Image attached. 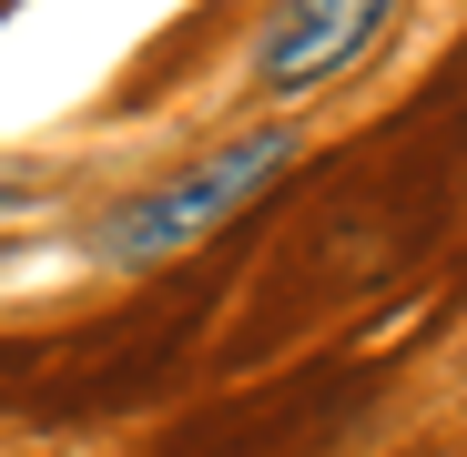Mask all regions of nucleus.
Returning <instances> with one entry per match:
<instances>
[{
	"label": "nucleus",
	"mask_w": 467,
	"mask_h": 457,
	"mask_svg": "<svg viewBox=\"0 0 467 457\" xmlns=\"http://www.w3.org/2000/svg\"><path fill=\"white\" fill-rule=\"evenodd\" d=\"M295 163V132L285 122H265V132H244V142H223V152H203L193 173H173V183H152V193H132V203H112L102 213V254L112 265H163V254H183V244H203L213 223H234L275 173Z\"/></svg>",
	"instance_id": "nucleus-1"
},
{
	"label": "nucleus",
	"mask_w": 467,
	"mask_h": 457,
	"mask_svg": "<svg viewBox=\"0 0 467 457\" xmlns=\"http://www.w3.org/2000/svg\"><path fill=\"white\" fill-rule=\"evenodd\" d=\"M386 11H397V0H275L265 51H254V82H265V92H316V82H336V71L366 61V41L386 31Z\"/></svg>",
	"instance_id": "nucleus-2"
}]
</instances>
